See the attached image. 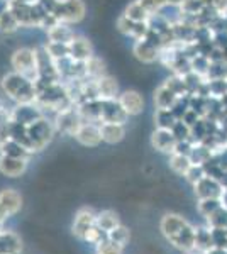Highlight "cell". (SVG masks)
I'll use <instances>...</instances> for the list:
<instances>
[{
  "mask_svg": "<svg viewBox=\"0 0 227 254\" xmlns=\"http://www.w3.org/2000/svg\"><path fill=\"white\" fill-rule=\"evenodd\" d=\"M161 234L166 237V241L173 248L180 249L183 253L195 249L197 227H193L188 220L178 214H164L159 222Z\"/></svg>",
  "mask_w": 227,
  "mask_h": 254,
  "instance_id": "6da1fadb",
  "label": "cell"
},
{
  "mask_svg": "<svg viewBox=\"0 0 227 254\" xmlns=\"http://www.w3.org/2000/svg\"><path fill=\"white\" fill-rule=\"evenodd\" d=\"M0 88L3 95L14 104H34L36 102V85L32 80L22 76L20 73L10 71L2 76Z\"/></svg>",
  "mask_w": 227,
  "mask_h": 254,
  "instance_id": "7a4b0ae2",
  "label": "cell"
},
{
  "mask_svg": "<svg viewBox=\"0 0 227 254\" xmlns=\"http://www.w3.org/2000/svg\"><path fill=\"white\" fill-rule=\"evenodd\" d=\"M56 132V127L53 119H48V116L39 117L38 121L31 122L26 126V134L29 139V146H31L32 153H39L51 142L53 136Z\"/></svg>",
  "mask_w": 227,
  "mask_h": 254,
  "instance_id": "3957f363",
  "label": "cell"
},
{
  "mask_svg": "<svg viewBox=\"0 0 227 254\" xmlns=\"http://www.w3.org/2000/svg\"><path fill=\"white\" fill-rule=\"evenodd\" d=\"M12 71L20 73L22 76L34 81L38 78V56L32 48H17L10 55Z\"/></svg>",
  "mask_w": 227,
  "mask_h": 254,
  "instance_id": "277c9868",
  "label": "cell"
},
{
  "mask_svg": "<svg viewBox=\"0 0 227 254\" xmlns=\"http://www.w3.org/2000/svg\"><path fill=\"white\" fill-rule=\"evenodd\" d=\"M85 14L86 7L83 0H60L55 12H53L58 22L68 24V26L80 24L85 19Z\"/></svg>",
  "mask_w": 227,
  "mask_h": 254,
  "instance_id": "5b68a950",
  "label": "cell"
},
{
  "mask_svg": "<svg viewBox=\"0 0 227 254\" xmlns=\"http://www.w3.org/2000/svg\"><path fill=\"white\" fill-rule=\"evenodd\" d=\"M53 122H55L56 132H63L73 137L85 121H83V117H81L78 105H70V107L55 114V116H53Z\"/></svg>",
  "mask_w": 227,
  "mask_h": 254,
  "instance_id": "8992f818",
  "label": "cell"
},
{
  "mask_svg": "<svg viewBox=\"0 0 227 254\" xmlns=\"http://www.w3.org/2000/svg\"><path fill=\"white\" fill-rule=\"evenodd\" d=\"M44 112L38 107V104H15V107L10 109V122L19 126H29L31 122L43 117Z\"/></svg>",
  "mask_w": 227,
  "mask_h": 254,
  "instance_id": "52a82bcc",
  "label": "cell"
},
{
  "mask_svg": "<svg viewBox=\"0 0 227 254\" xmlns=\"http://www.w3.org/2000/svg\"><path fill=\"white\" fill-rule=\"evenodd\" d=\"M195 188V195L199 196L200 200H209V198H221L224 196L226 190L224 185L219 183V180L216 176H204L197 185H193Z\"/></svg>",
  "mask_w": 227,
  "mask_h": 254,
  "instance_id": "ba28073f",
  "label": "cell"
},
{
  "mask_svg": "<svg viewBox=\"0 0 227 254\" xmlns=\"http://www.w3.org/2000/svg\"><path fill=\"white\" fill-rule=\"evenodd\" d=\"M151 144L154 149H158L159 153L173 154L176 149V144H178V139H176L173 129H163V127H158L151 136Z\"/></svg>",
  "mask_w": 227,
  "mask_h": 254,
  "instance_id": "9c48e42d",
  "label": "cell"
},
{
  "mask_svg": "<svg viewBox=\"0 0 227 254\" xmlns=\"http://www.w3.org/2000/svg\"><path fill=\"white\" fill-rule=\"evenodd\" d=\"M73 137L76 139V142H80L85 147H97L102 142L100 124H97V122H83Z\"/></svg>",
  "mask_w": 227,
  "mask_h": 254,
  "instance_id": "30bf717a",
  "label": "cell"
},
{
  "mask_svg": "<svg viewBox=\"0 0 227 254\" xmlns=\"http://www.w3.org/2000/svg\"><path fill=\"white\" fill-rule=\"evenodd\" d=\"M133 53L139 61H143V63H146V64H151L159 60L161 48L156 43H152L150 38H144V39L136 41L133 46Z\"/></svg>",
  "mask_w": 227,
  "mask_h": 254,
  "instance_id": "8fae6325",
  "label": "cell"
},
{
  "mask_svg": "<svg viewBox=\"0 0 227 254\" xmlns=\"http://www.w3.org/2000/svg\"><path fill=\"white\" fill-rule=\"evenodd\" d=\"M97 224V214L92 210V208H80L75 215V220H73V225H72V232L76 239L83 241V237L86 234L92 225Z\"/></svg>",
  "mask_w": 227,
  "mask_h": 254,
  "instance_id": "7c38bea8",
  "label": "cell"
},
{
  "mask_svg": "<svg viewBox=\"0 0 227 254\" xmlns=\"http://www.w3.org/2000/svg\"><path fill=\"white\" fill-rule=\"evenodd\" d=\"M117 29L119 32H122L124 36H129V38L144 39L150 32V22H134V20L127 19L126 15H121L117 19Z\"/></svg>",
  "mask_w": 227,
  "mask_h": 254,
  "instance_id": "4fadbf2b",
  "label": "cell"
},
{
  "mask_svg": "<svg viewBox=\"0 0 227 254\" xmlns=\"http://www.w3.org/2000/svg\"><path fill=\"white\" fill-rule=\"evenodd\" d=\"M117 100L129 117L139 116L144 110V98L141 93L136 92V90H126V92H122L121 95L117 97Z\"/></svg>",
  "mask_w": 227,
  "mask_h": 254,
  "instance_id": "5bb4252c",
  "label": "cell"
},
{
  "mask_svg": "<svg viewBox=\"0 0 227 254\" xmlns=\"http://www.w3.org/2000/svg\"><path fill=\"white\" fill-rule=\"evenodd\" d=\"M29 159L26 158H12L0 154V173L7 178H19L26 173Z\"/></svg>",
  "mask_w": 227,
  "mask_h": 254,
  "instance_id": "9a60e30c",
  "label": "cell"
},
{
  "mask_svg": "<svg viewBox=\"0 0 227 254\" xmlns=\"http://www.w3.org/2000/svg\"><path fill=\"white\" fill-rule=\"evenodd\" d=\"M129 116L126 110L121 107L117 98L114 100H102V112H100V124L102 122H117V124H126Z\"/></svg>",
  "mask_w": 227,
  "mask_h": 254,
  "instance_id": "2e32d148",
  "label": "cell"
},
{
  "mask_svg": "<svg viewBox=\"0 0 227 254\" xmlns=\"http://www.w3.org/2000/svg\"><path fill=\"white\" fill-rule=\"evenodd\" d=\"M70 48V56H72L75 61H80V63H85L93 56V46L88 39L83 38V36H75L72 43L68 44Z\"/></svg>",
  "mask_w": 227,
  "mask_h": 254,
  "instance_id": "e0dca14e",
  "label": "cell"
},
{
  "mask_svg": "<svg viewBox=\"0 0 227 254\" xmlns=\"http://www.w3.org/2000/svg\"><path fill=\"white\" fill-rule=\"evenodd\" d=\"M0 207L7 212V215H15L22 207V196L14 188H3L0 191Z\"/></svg>",
  "mask_w": 227,
  "mask_h": 254,
  "instance_id": "ac0fdd59",
  "label": "cell"
},
{
  "mask_svg": "<svg viewBox=\"0 0 227 254\" xmlns=\"http://www.w3.org/2000/svg\"><path fill=\"white\" fill-rule=\"evenodd\" d=\"M152 100H154L156 110H171V109H175L176 104H178L180 97L176 95L168 85L163 83L154 92V98H152Z\"/></svg>",
  "mask_w": 227,
  "mask_h": 254,
  "instance_id": "d6986e66",
  "label": "cell"
},
{
  "mask_svg": "<svg viewBox=\"0 0 227 254\" xmlns=\"http://www.w3.org/2000/svg\"><path fill=\"white\" fill-rule=\"evenodd\" d=\"M46 36H48V43L70 44L76 34H75V31L72 29V26L63 24V22H58L49 31H46Z\"/></svg>",
  "mask_w": 227,
  "mask_h": 254,
  "instance_id": "ffe728a7",
  "label": "cell"
},
{
  "mask_svg": "<svg viewBox=\"0 0 227 254\" xmlns=\"http://www.w3.org/2000/svg\"><path fill=\"white\" fill-rule=\"evenodd\" d=\"M22 253V241L12 231L0 229V254H20Z\"/></svg>",
  "mask_w": 227,
  "mask_h": 254,
  "instance_id": "44dd1931",
  "label": "cell"
},
{
  "mask_svg": "<svg viewBox=\"0 0 227 254\" xmlns=\"http://www.w3.org/2000/svg\"><path fill=\"white\" fill-rule=\"evenodd\" d=\"M100 132L104 142H107V144H117L126 136V127H124V124H117V122H102Z\"/></svg>",
  "mask_w": 227,
  "mask_h": 254,
  "instance_id": "7402d4cb",
  "label": "cell"
},
{
  "mask_svg": "<svg viewBox=\"0 0 227 254\" xmlns=\"http://www.w3.org/2000/svg\"><path fill=\"white\" fill-rule=\"evenodd\" d=\"M97 90H98V98H100V100H114V98H117L121 95V93H119L117 81L110 75H105L97 80Z\"/></svg>",
  "mask_w": 227,
  "mask_h": 254,
  "instance_id": "603a6c76",
  "label": "cell"
},
{
  "mask_svg": "<svg viewBox=\"0 0 227 254\" xmlns=\"http://www.w3.org/2000/svg\"><path fill=\"white\" fill-rule=\"evenodd\" d=\"M0 154H5V156H12V158H31V151L27 149L26 146H22L20 142H17L15 139H5L3 142H0Z\"/></svg>",
  "mask_w": 227,
  "mask_h": 254,
  "instance_id": "cb8c5ba5",
  "label": "cell"
},
{
  "mask_svg": "<svg viewBox=\"0 0 227 254\" xmlns=\"http://www.w3.org/2000/svg\"><path fill=\"white\" fill-rule=\"evenodd\" d=\"M185 2L187 0H139V3L150 12L152 17L159 15L164 7H181Z\"/></svg>",
  "mask_w": 227,
  "mask_h": 254,
  "instance_id": "d4e9b609",
  "label": "cell"
},
{
  "mask_svg": "<svg viewBox=\"0 0 227 254\" xmlns=\"http://www.w3.org/2000/svg\"><path fill=\"white\" fill-rule=\"evenodd\" d=\"M192 166H193V163L188 154H183V153L170 154V168L173 173H176L178 176H187Z\"/></svg>",
  "mask_w": 227,
  "mask_h": 254,
  "instance_id": "484cf974",
  "label": "cell"
},
{
  "mask_svg": "<svg viewBox=\"0 0 227 254\" xmlns=\"http://www.w3.org/2000/svg\"><path fill=\"white\" fill-rule=\"evenodd\" d=\"M105 75H107V68L104 60H100L98 56L93 55L88 61H85V78L98 80Z\"/></svg>",
  "mask_w": 227,
  "mask_h": 254,
  "instance_id": "4316f807",
  "label": "cell"
},
{
  "mask_svg": "<svg viewBox=\"0 0 227 254\" xmlns=\"http://www.w3.org/2000/svg\"><path fill=\"white\" fill-rule=\"evenodd\" d=\"M124 15H126L127 19L134 20V22H150L152 17L150 12L139 3V0H134L133 3H129L127 9L124 10Z\"/></svg>",
  "mask_w": 227,
  "mask_h": 254,
  "instance_id": "83f0119b",
  "label": "cell"
},
{
  "mask_svg": "<svg viewBox=\"0 0 227 254\" xmlns=\"http://www.w3.org/2000/svg\"><path fill=\"white\" fill-rule=\"evenodd\" d=\"M119 224H121L119 222V215L115 214L114 210H104V212H100V214H97V225L105 234L117 227Z\"/></svg>",
  "mask_w": 227,
  "mask_h": 254,
  "instance_id": "f1b7e54d",
  "label": "cell"
},
{
  "mask_svg": "<svg viewBox=\"0 0 227 254\" xmlns=\"http://www.w3.org/2000/svg\"><path fill=\"white\" fill-rule=\"evenodd\" d=\"M19 29H20L19 20L15 19V15L12 14L10 9H7L0 15V32H3V34H14Z\"/></svg>",
  "mask_w": 227,
  "mask_h": 254,
  "instance_id": "f546056e",
  "label": "cell"
},
{
  "mask_svg": "<svg viewBox=\"0 0 227 254\" xmlns=\"http://www.w3.org/2000/svg\"><path fill=\"white\" fill-rule=\"evenodd\" d=\"M107 237L115 241L117 244L126 246L127 243H129V239H131V232H129V229H127V227H124L122 224H119L115 229L107 232Z\"/></svg>",
  "mask_w": 227,
  "mask_h": 254,
  "instance_id": "4dcf8cb0",
  "label": "cell"
},
{
  "mask_svg": "<svg viewBox=\"0 0 227 254\" xmlns=\"http://www.w3.org/2000/svg\"><path fill=\"white\" fill-rule=\"evenodd\" d=\"M124 246L117 244L115 241L105 237L102 243L97 244V254H122Z\"/></svg>",
  "mask_w": 227,
  "mask_h": 254,
  "instance_id": "1f68e13d",
  "label": "cell"
},
{
  "mask_svg": "<svg viewBox=\"0 0 227 254\" xmlns=\"http://www.w3.org/2000/svg\"><path fill=\"white\" fill-rule=\"evenodd\" d=\"M105 237H107L105 232L102 231V229L98 227L97 224H95V225H92V227L88 229V231H86L83 241H85V243H88V244H95V246H97L98 243H102Z\"/></svg>",
  "mask_w": 227,
  "mask_h": 254,
  "instance_id": "d6a6232c",
  "label": "cell"
},
{
  "mask_svg": "<svg viewBox=\"0 0 227 254\" xmlns=\"http://www.w3.org/2000/svg\"><path fill=\"white\" fill-rule=\"evenodd\" d=\"M204 176H207V173H205L204 166L202 165H193L192 168H190V171L187 173V176L185 178L188 180V183H192V185H197V183L200 182Z\"/></svg>",
  "mask_w": 227,
  "mask_h": 254,
  "instance_id": "836d02e7",
  "label": "cell"
},
{
  "mask_svg": "<svg viewBox=\"0 0 227 254\" xmlns=\"http://www.w3.org/2000/svg\"><path fill=\"white\" fill-rule=\"evenodd\" d=\"M205 10L212 12H227V0H202Z\"/></svg>",
  "mask_w": 227,
  "mask_h": 254,
  "instance_id": "e575fe53",
  "label": "cell"
},
{
  "mask_svg": "<svg viewBox=\"0 0 227 254\" xmlns=\"http://www.w3.org/2000/svg\"><path fill=\"white\" fill-rule=\"evenodd\" d=\"M9 3H10V0H0V15L9 9Z\"/></svg>",
  "mask_w": 227,
  "mask_h": 254,
  "instance_id": "d590c367",
  "label": "cell"
},
{
  "mask_svg": "<svg viewBox=\"0 0 227 254\" xmlns=\"http://www.w3.org/2000/svg\"><path fill=\"white\" fill-rule=\"evenodd\" d=\"M183 254H205V253H200V251H195V249H193V251H188V253H183Z\"/></svg>",
  "mask_w": 227,
  "mask_h": 254,
  "instance_id": "8d00e7d4",
  "label": "cell"
},
{
  "mask_svg": "<svg viewBox=\"0 0 227 254\" xmlns=\"http://www.w3.org/2000/svg\"><path fill=\"white\" fill-rule=\"evenodd\" d=\"M20 2H36V0H20Z\"/></svg>",
  "mask_w": 227,
  "mask_h": 254,
  "instance_id": "74e56055",
  "label": "cell"
},
{
  "mask_svg": "<svg viewBox=\"0 0 227 254\" xmlns=\"http://www.w3.org/2000/svg\"><path fill=\"white\" fill-rule=\"evenodd\" d=\"M95 254H97V253H95Z\"/></svg>",
  "mask_w": 227,
  "mask_h": 254,
  "instance_id": "f35d334b",
  "label": "cell"
}]
</instances>
